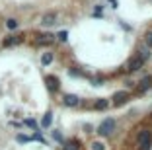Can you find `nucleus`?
Instances as JSON below:
<instances>
[{
	"label": "nucleus",
	"mask_w": 152,
	"mask_h": 150,
	"mask_svg": "<svg viewBox=\"0 0 152 150\" xmlns=\"http://www.w3.org/2000/svg\"><path fill=\"white\" fill-rule=\"evenodd\" d=\"M113 129H115V119H105L102 125H99L98 132L102 135V137H107V135H111Z\"/></svg>",
	"instance_id": "1"
},
{
	"label": "nucleus",
	"mask_w": 152,
	"mask_h": 150,
	"mask_svg": "<svg viewBox=\"0 0 152 150\" xmlns=\"http://www.w3.org/2000/svg\"><path fill=\"white\" fill-rule=\"evenodd\" d=\"M148 144H150V132L142 131L139 135V146H140V150H148Z\"/></svg>",
	"instance_id": "2"
},
{
	"label": "nucleus",
	"mask_w": 152,
	"mask_h": 150,
	"mask_svg": "<svg viewBox=\"0 0 152 150\" xmlns=\"http://www.w3.org/2000/svg\"><path fill=\"white\" fill-rule=\"evenodd\" d=\"M127 100H129V92H115V96H113V105H123V103H127Z\"/></svg>",
	"instance_id": "3"
},
{
	"label": "nucleus",
	"mask_w": 152,
	"mask_h": 150,
	"mask_svg": "<svg viewBox=\"0 0 152 150\" xmlns=\"http://www.w3.org/2000/svg\"><path fill=\"white\" fill-rule=\"evenodd\" d=\"M142 64H144V59H140L139 55H137L134 59H131L129 68H127V70H129V72H134V70H139V68H142Z\"/></svg>",
	"instance_id": "4"
},
{
	"label": "nucleus",
	"mask_w": 152,
	"mask_h": 150,
	"mask_svg": "<svg viewBox=\"0 0 152 150\" xmlns=\"http://www.w3.org/2000/svg\"><path fill=\"white\" fill-rule=\"evenodd\" d=\"M55 41V35H51V33H41V35H37V45H51Z\"/></svg>",
	"instance_id": "5"
},
{
	"label": "nucleus",
	"mask_w": 152,
	"mask_h": 150,
	"mask_svg": "<svg viewBox=\"0 0 152 150\" xmlns=\"http://www.w3.org/2000/svg\"><path fill=\"white\" fill-rule=\"evenodd\" d=\"M150 86H152V76H144V78L139 82V92H146Z\"/></svg>",
	"instance_id": "6"
},
{
	"label": "nucleus",
	"mask_w": 152,
	"mask_h": 150,
	"mask_svg": "<svg viewBox=\"0 0 152 150\" xmlns=\"http://www.w3.org/2000/svg\"><path fill=\"white\" fill-rule=\"evenodd\" d=\"M45 82H47V88H49L51 92H57V90H58V80L55 78V76H47Z\"/></svg>",
	"instance_id": "7"
},
{
	"label": "nucleus",
	"mask_w": 152,
	"mask_h": 150,
	"mask_svg": "<svg viewBox=\"0 0 152 150\" xmlns=\"http://www.w3.org/2000/svg\"><path fill=\"white\" fill-rule=\"evenodd\" d=\"M55 22H57V14H53V12H51V14H45L43 20H41V23H43L45 27H47V26H53Z\"/></svg>",
	"instance_id": "8"
},
{
	"label": "nucleus",
	"mask_w": 152,
	"mask_h": 150,
	"mask_svg": "<svg viewBox=\"0 0 152 150\" xmlns=\"http://www.w3.org/2000/svg\"><path fill=\"white\" fill-rule=\"evenodd\" d=\"M22 43V35H12L8 39H4V47H10V45H18Z\"/></svg>",
	"instance_id": "9"
},
{
	"label": "nucleus",
	"mask_w": 152,
	"mask_h": 150,
	"mask_svg": "<svg viewBox=\"0 0 152 150\" xmlns=\"http://www.w3.org/2000/svg\"><path fill=\"white\" fill-rule=\"evenodd\" d=\"M64 103L70 105V107H74V105H78V97L72 96V94H68V96H64Z\"/></svg>",
	"instance_id": "10"
},
{
	"label": "nucleus",
	"mask_w": 152,
	"mask_h": 150,
	"mask_svg": "<svg viewBox=\"0 0 152 150\" xmlns=\"http://www.w3.org/2000/svg\"><path fill=\"white\" fill-rule=\"evenodd\" d=\"M51 121H53V113H51V111H47V113H45V117H43V121H41V125L47 129L51 125Z\"/></svg>",
	"instance_id": "11"
},
{
	"label": "nucleus",
	"mask_w": 152,
	"mask_h": 150,
	"mask_svg": "<svg viewBox=\"0 0 152 150\" xmlns=\"http://www.w3.org/2000/svg\"><path fill=\"white\" fill-rule=\"evenodd\" d=\"M6 27H8V29H16V27H18V20H14V18L6 20Z\"/></svg>",
	"instance_id": "12"
},
{
	"label": "nucleus",
	"mask_w": 152,
	"mask_h": 150,
	"mask_svg": "<svg viewBox=\"0 0 152 150\" xmlns=\"http://www.w3.org/2000/svg\"><path fill=\"white\" fill-rule=\"evenodd\" d=\"M41 62H43V64H51V62H53V55H51V53H45L43 57H41Z\"/></svg>",
	"instance_id": "13"
},
{
	"label": "nucleus",
	"mask_w": 152,
	"mask_h": 150,
	"mask_svg": "<svg viewBox=\"0 0 152 150\" xmlns=\"http://www.w3.org/2000/svg\"><path fill=\"white\" fill-rule=\"evenodd\" d=\"M63 150H78V142H76V140H72V142H66Z\"/></svg>",
	"instance_id": "14"
},
{
	"label": "nucleus",
	"mask_w": 152,
	"mask_h": 150,
	"mask_svg": "<svg viewBox=\"0 0 152 150\" xmlns=\"http://www.w3.org/2000/svg\"><path fill=\"white\" fill-rule=\"evenodd\" d=\"M94 107L96 109H105V107H107V102H105V100H98V102L94 103Z\"/></svg>",
	"instance_id": "15"
},
{
	"label": "nucleus",
	"mask_w": 152,
	"mask_h": 150,
	"mask_svg": "<svg viewBox=\"0 0 152 150\" xmlns=\"http://www.w3.org/2000/svg\"><path fill=\"white\" fill-rule=\"evenodd\" d=\"M139 57L146 61V59H148V47H140L139 49Z\"/></svg>",
	"instance_id": "16"
},
{
	"label": "nucleus",
	"mask_w": 152,
	"mask_h": 150,
	"mask_svg": "<svg viewBox=\"0 0 152 150\" xmlns=\"http://www.w3.org/2000/svg\"><path fill=\"white\" fill-rule=\"evenodd\" d=\"M58 39H61V41H66L68 39V33H66V31H58Z\"/></svg>",
	"instance_id": "17"
},
{
	"label": "nucleus",
	"mask_w": 152,
	"mask_h": 150,
	"mask_svg": "<svg viewBox=\"0 0 152 150\" xmlns=\"http://www.w3.org/2000/svg\"><path fill=\"white\" fill-rule=\"evenodd\" d=\"M105 148V146L102 144V142H94V144H92V150H103Z\"/></svg>",
	"instance_id": "18"
},
{
	"label": "nucleus",
	"mask_w": 152,
	"mask_h": 150,
	"mask_svg": "<svg viewBox=\"0 0 152 150\" xmlns=\"http://www.w3.org/2000/svg\"><path fill=\"white\" fill-rule=\"evenodd\" d=\"M27 140H31V138L26 137V135H18V142H27Z\"/></svg>",
	"instance_id": "19"
},
{
	"label": "nucleus",
	"mask_w": 152,
	"mask_h": 150,
	"mask_svg": "<svg viewBox=\"0 0 152 150\" xmlns=\"http://www.w3.org/2000/svg\"><path fill=\"white\" fill-rule=\"evenodd\" d=\"M53 138H55V140H58V142L63 140V137H61V132H57V131H53Z\"/></svg>",
	"instance_id": "20"
},
{
	"label": "nucleus",
	"mask_w": 152,
	"mask_h": 150,
	"mask_svg": "<svg viewBox=\"0 0 152 150\" xmlns=\"http://www.w3.org/2000/svg\"><path fill=\"white\" fill-rule=\"evenodd\" d=\"M26 125H27V127H31V129H35V121H33V119H26Z\"/></svg>",
	"instance_id": "21"
},
{
	"label": "nucleus",
	"mask_w": 152,
	"mask_h": 150,
	"mask_svg": "<svg viewBox=\"0 0 152 150\" xmlns=\"http://www.w3.org/2000/svg\"><path fill=\"white\" fill-rule=\"evenodd\" d=\"M146 47H152V33L146 35Z\"/></svg>",
	"instance_id": "22"
}]
</instances>
